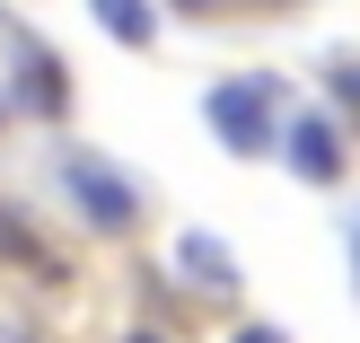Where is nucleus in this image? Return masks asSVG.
Returning a JSON list of instances; mask_svg holds the SVG:
<instances>
[{"instance_id": "f257e3e1", "label": "nucleus", "mask_w": 360, "mask_h": 343, "mask_svg": "<svg viewBox=\"0 0 360 343\" xmlns=\"http://www.w3.org/2000/svg\"><path fill=\"white\" fill-rule=\"evenodd\" d=\"M273 97H281V80H229V88H211L202 115L229 150H264L273 141Z\"/></svg>"}, {"instance_id": "f03ea898", "label": "nucleus", "mask_w": 360, "mask_h": 343, "mask_svg": "<svg viewBox=\"0 0 360 343\" xmlns=\"http://www.w3.org/2000/svg\"><path fill=\"white\" fill-rule=\"evenodd\" d=\"M0 44H9V62H18V97L35 106V115H62L70 106V80H62V62H53L35 35H18L9 27V9H0Z\"/></svg>"}, {"instance_id": "7ed1b4c3", "label": "nucleus", "mask_w": 360, "mask_h": 343, "mask_svg": "<svg viewBox=\"0 0 360 343\" xmlns=\"http://www.w3.org/2000/svg\"><path fill=\"white\" fill-rule=\"evenodd\" d=\"M62 185H70V203H79L97 229H132V211H141L132 185H123L115 168H97V158H62Z\"/></svg>"}, {"instance_id": "20e7f679", "label": "nucleus", "mask_w": 360, "mask_h": 343, "mask_svg": "<svg viewBox=\"0 0 360 343\" xmlns=\"http://www.w3.org/2000/svg\"><path fill=\"white\" fill-rule=\"evenodd\" d=\"M281 150H290V176H308V185H334V176H343V132H334L326 115H299L290 132H281Z\"/></svg>"}, {"instance_id": "39448f33", "label": "nucleus", "mask_w": 360, "mask_h": 343, "mask_svg": "<svg viewBox=\"0 0 360 343\" xmlns=\"http://www.w3.org/2000/svg\"><path fill=\"white\" fill-rule=\"evenodd\" d=\"M176 264H185L193 282H211V291H238V256H229L211 229H185V238H176Z\"/></svg>"}, {"instance_id": "423d86ee", "label": "nucleus", "mask_w": 360, "mask_h": 343, "mask_svg": "<svg viewBox=\"0 0 360 343\" xmlns=\"http://www.w3.org/2000/svg\"><path fill=\"white\" fill-rule=\"evenodd\" d=\"M88 9H97V27L115 35V44H150V35H158V9H150V0H88Z\"/></svg>"}, {"instance_id": "0eeeda50", "label": "nucleus", "mask_w": 360, "mask_h": 343, "mask_svg": "<svg viewBox=\"0 0 360 343\" xmlns=\"http://www.w3.org/2000/svg\"><path fill=\"white\" fill-rule=\"evenodd\" d=\"M0 256H27V229H18L9 211H0Z\"/></svg>"}, {"instance_id": "6e6552de", "label": "nucleus", "mask_w": 360, "mask_h": 343, "mask_svg": "<svg viewBox=\"0 0 360 343\" xmlns=\"http://www.w3.org/2000/svg\"><path fill=\"white\" fill-rule=\"evenodd\" d=\"M334 88H343V97H352V106H360V70H343V80H334Z\"/></svg>"}, {"instance_id": "1a4fd4ad", "label": "nucleus", "mask_w": 360, "mask_h": 343, "mask_svg": "<svg viewBox=\"0 0 360 343\" xmlns=\"http://www.w3.org/2000/svg\"><path fill=\"white\" fill-rule=\"evenodd\" d=\"M238 343H281V335H273V326H246V335H238Z\"/></svg>"}, {"instance_id": "9d476101", "label": "nucleus", "mask_w": 360, "mask_h": 343, "mask_svg": "<svg viewBox=\"0 0 360 343\" xmlns=\"http://www.w3.org/2000/svg\"><path fill=\"white\" fill-rule=\"evenodd\" d=\"M132 343H158V335H132Z\"/></svg>"}]
</instances>
